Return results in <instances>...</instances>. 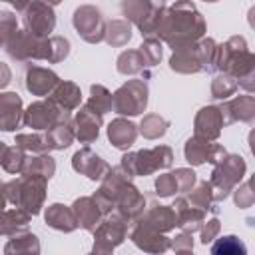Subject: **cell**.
<instances>
[{"label": "cell", "instance_id": "19", "mask_svg": "<svg viewBox=\"0 0 255 255\" xmlns=\"http://www.w3.org/2000/svg\"><path fill=\"white\" fill-rule=\"evenodd\" d=\"M108 135H110V139H112V143H114L116 147L126 149V147H129V145L133 143V139H135V126L120 118V120H116V122L110 124Z\"/></svg>", "mask_w": 255, "mask_h": 255}, {"label": "cell", "instance_id": "7", "mask_svg": "<svg viewBox=\"0 0 255 255\" xmlns=\"http://www.w3.org/2000/svg\"><path fill=\"white\" fill-rule=\"evenodd\" d=\"M66 116H62V110L52 104V102H36L28 108L26 112V126L34 128V129H44V128H54L56 124L64 122Z\"/></svg>", "mask_w": 255, "mask_h": 255}, {"label": "cell", "instance_id": "33", "mask_svg": "<svg viewBox=\"0 0 255 255\" xmlns=\"http://www.w3.org/2000/svg\"><path fill=\"white\" fill-rule=\"evenodd\" d=\"M14 32H16V16L10 12H0V46L8 44Z\"/></svg>", "mask_w": 255, "mask_h": 255}, {"label": "cell", "instance_id": "36", "mask_svg": "<svg viewBox=\"0 0 255 255\" xmlns=\"http://www.w3.org/2000/svg\"><path fill=\"white\" fill-rule=\"evenodd\" d=\"M217 231H219V221H217V219H211V221L207 223V227L201 231V241H203V243H209V241L217 235Z\"/></svg>", "mask_w": 255, "mask_h": 255}, {"label": "cell", "instance_id": "32", "mask_svg": "<svg viewBox=\"0 0 255 255\" xmlns=\"http://www.w3.org/2000/svg\"><path fill=\"white\" fill-rule=\"evenodd\" d=\"M16 143L20 149H30V151H46L50 149L48 145V139L46 137H40V135H18L16 137Z\"/></svg>", "mask_w": 255, "mask_h": 255}, {"label": "cell", "instance_id": "21", "mask_svg": "<svg viewBox=\"0 0 255 255\" xmlns=\"http://www.w3.org/2000/svg\"><path fill=\"white\" fill-rule=\"evenodd\" d=\"M221 112H231L229 122H235V120L251 122L255 116V102L251 96H239L233 102H229L225 108H221Z\"/></svg>", "mask_w": 255, "mask_h": 255}, {"label": "cell", "instance_id": "4", "mask_svg": "<svg viewBox=\"0 0 255 255\" xmlns=\"http://www.w3.org/2000/svg\"><path fill=\"white\" fill-rule=\"evenodd\" d=\"M147 104V88L139 80H131L126 86H122L114 96H112V106L116 108L118 114H128L135 116L143 112Z\"/></svg>", "mask_w": 255, "mask_h": 255}, {"label": "cell", "instance_id": "9", "mask_svg": "<svg viewBox=\"0 0 255 255\" xmlns=\"http://www.w3.org/2000/svg\"><path fill=\"white\" fill-rule=\"evenodd\" d=\"M74 169L88 175L90 179H102L110 171V165L106 161H102V157L96 155L94 151L82 149L74 155Z\"/></svg>", "mask_w": 255, "mask_h": 255}, {"label": "cell", "instance_id": "1", "mask_svg": "<svg viewBox=\"0 0 255 255\" xmlns=\"http://www.w3.org/2000/svg\"><path fill=\"white\" fill-rule=\"evenodd\" d=\"M203 30H205L203 18L195 10V6L187 2H179L173 4L169 10L163 8L155 34L161 36L169 46H173V50H179L185 48V44L191 46V42L197 40L203 34Z\"/></svg>", "mask_w": 255, "mask_h": 255}, {"label": "cell", "instance_id": "13", "mask_svg": "<svg viewBox=\"0 0 255 255\" xmlns=\"http://www.w3.org/2000/svg\"><path fill=\"white\" fill-rule=\"evenodd\" d=\"M58 86V76L46 68H38L32 66L26 72V88L28 92L36 94V96H46L48 92H52V88Z\"/></svg>", "mask_w": 255, "mask_h": 255}, {"label": "cell", "instance_id": "26", "mask_svg": "<svg viewBox=\"0 0 255 255\" xmlns=\"http://www.w3.org/2000/svg\"><path fill=\"white\" fill-rule=\"evenodd\" d=\"M0 163L6 171L10 173H16V171H22L24 169V163H26V157L22 153L20 147H4V151L0 153Z\"/></svg>", "mask_w": 255, "mask_h": 255}, {"label": "cell", "instance_id": "31", "mask_svg": "<svg viewBox=\"0 0 255 255\" xmlns=\"http://www.w3.org/2000/svg\"><path fill=\"white\" fill-rule=\"evenodd\" d=\"M165 128H167V122L161 120L159 116H147V118L141 122V133H143L145 137H149V139L159 137V135L165 131Z\"/></svg>", "mask_w": 255, "mask_h": 255}, {"label": "cell", "instance_id": "39", "mask_svg": "<svg viewBox=\"0 0 255 255\" xmlns=\"http://www.w3.org/2000/svg\"><path fill=\"white\" fill-rule=\"evenodd\" d=\"M181 255H191V253H189V251H185V253H181Z\"/></svg>", "mask_w": 255, "mask_h": 255}, {"label": "cell", "instance_id": "15", "mask_svg": "<svg viewBox=\"0 0 255 255\" xmlns=\"http://www.w3.org/2000/svg\"><path fill=\"white\" fill-rule=\"evenodd\" d=\"M76 124H78V131H76L78 139L90 143L92 139L98 137V129H100V124H102V116H100L98 112H94V108L86 106V108L78 114Z\"/></svg>", "mask_w": 255, "mask_h": 255}, {"label": "cell", "instance_id": "18", "mask_svg": "<svg viewBox=\"0 0 255 255\" xmlns=\"http://www.w3.org/2000/svg\"><path fill=\"white\" fill-rule=\"evenodd\" d=\"M46 223L54 229H60V231H72L78 227L76 223V217H74V211L60 205V203H54L52 207H48L46 211Z\"/></svg>", "mask_w": 255, "mask_h": 255}, {"label": "cell", "instance_id": "10", "mask_svg": "<svg viewBox=\"0 0 255 255\" xmlns=\"http://www.w3.org/2000/svg\"><path fill=\"white\" fill-rule=\"evenodd\" d=\"M131 239H133V243H135L139 249H143V251H147V253H163V251L171 245L169 239L161 237L155 229H151V227H147V225H143V223H139V225L133 229Z\"/></svg>", "mask_w": 255, "mask_h": 255}, {"label": "cell", "instance_id": "34", "mask_svg": "<svg viewBox=\"0 0 255 255\" xmlns=\"http://www.w3.org/2000/svg\"><path fill=\"white\" fill-rule=\"evenodd\" d=\"M139 54H141L145 66H155V62H159V58H161V46H159L157 40H151V38H149V40L141 46Z\"/></svg>", "mask_w": 255, "mask_h": 255}, {"label": "cell", "instance_id": "11", "mask_svg": "<svg viewBox=\"0 0 255 255\" xmlns=\"http://www.w3.org/2000/svg\"><path fill=\"white\" fill-rule=\"evenodd\" d=\"M195 181L193 171L189 169H177L175 173H165L161 177H157L155 181V189L159 195H171L173 191H187Z\"/></svg>", "mask_w": 255, "mask_h": 255}, {"label": "cell", "instance_id": "30", "mask_svg": "<svg viewBox=\"0 0 255 255\" xmlns=\"http://www.w3.org/2000/svg\"><path fill=\"white\" fill-rule=\"evenodd\" d=\"M88 106H90V108L96 106V112L102 116V114H106V112L112 108V96H110L102 86H92V100H90Z\"/></svg>", "mask_w": 255, "mask_h": 255}, {"label": "cell", "instance_id": "27", "mask_svg": "<svg viewBox=\"0 0 255 255\" xmlns=\"http://www.w3.org/2000/svg\"><path fill=\"white\" fill-rule=\"evenodd\" d=\"M54 161H52V157H34L32 161H28V163H24V173L26 175H38V177H44V179H48L52 173H54Z\"/></svg>", "mask_w": 255, "mask_h": 255}, {"label": "cell", "instance_id": "14", "mask_svg": "<svg viewBox=\"0 0 255 255\" xmlns=\"http://www.w3.org/2000/svg\"><path fill=\"white\" fill-rule=\"evenodd\" d=\"M20 98L16 94H0V129L10 131L20 124Z\"/></svg>", "mask_w": 255, "mask_h": 255}, {"label": "cell", "instance_id": "20", "mask_svg": "<svg viewBox=\"0 0 255 255\" xmlns=\"http://www.w3.org/2000/svg\"><path fill=\"white\" fill-rule=\"evenodd\" d=\"M175 211L179 213L177 225H179L181 229H185L187 233L195 231V229L201 225V221H203V211H199V209L187 205V201H185L183 197L175 201Z\"/></svg>", "mask_w": 255, "mask_h": 255}, {"label": "cell", "instance_id": "6", "mask_svg": "<svg viewBox=\"0 0 255 255\" xmlns=\"http://www.w3.org/2000/svg\"><path fill=\"white\" fill-rule=\"evenodd\" d=\"M74 26L78 34L88 42H100L104 36V20L94 6H82L74 12Z\"/></svg>", "mask_w": 255, "mask_h": 255}, {"label": "cell", "instance_id": "5", "mask_svg": "<svg viewBox=\"0 0 255 255\" xmlns=\"http://www.w3.org/2000/svg\"><path fill=\"white\" fill-rule=\"evenodd\" d=\"M24 24H26V32L34 38H42L46 34H50L54 30L56 18H54V10L48 4H40V2H32L24 6Z\"/></svg>", "mask_w": 255, "mask_h": 255}, {"label": "cell", "instance_id": "25", "mask_svg": "<svg viewBox=\"0 0 255 255\" xmlns=\"http://www.w3.org/2000/svg\"><path fill=\"white\" fill-rule=\"evenodd\" d=\"M40 251V243L36 239V235H22V237H14L8 245H6V255H38Z\"/></svg>", "mask_w": 255, "mask_h": 255}, {"label": "cell", "instance_id": "3", "mask_svg": "<svg viewBox=\"0 0 255 255\" xmlns=\"http://www.w3.org/2000/svg\"><path fill=\"white\" fill-rule=\"evenodd\" d=\"M245 173V161L243 157H237V155H225L215 171H213V177H211V187L217 189V193L213 195V199H223L227 197V193L231 191V187L243 177Z\"/></svg>", "mask_w": 255, "mask_h": 255}, {"label": "cell", "instance_id": "2", "mask_svg": "<svg viewBox=\"0 0 255 255\" xmlns=\"http://www.w3.org/2000/svg\"><path fill=\"white\" fill-rule=\"evenodd\" d=\"M169 163H171V149L165 145L137 151V153H129V155H124V159H122V167H124V173L128 177L147 175L159 167H167Z\"/></svg>", "mask_w": 255, "mask_h": 255}, {"label": "cell", "instance_id": "16", "mask_svg": "<svg viewBox=\"0 0 255 255\" xmlns=\"http://www.w3.org/2000/svg\"><path fill=\"white\" fill-rule=\"evenodd\" d=\"M169 66H171V70H177V72H199V70H203V68H201L199 48H197V46L179 48V50L171 56Z\"/></svg>", "mask_w": 255, "mask_h": 255}, {"label": "cell", "instance_id": "17", "mask_svg": "<svg viewBox=\"0 0 255 255\" xmlns=\"http://www.w3.org/2000/svg\"><path fill=\"white\" fill-rule=\"evenodd\" d=\"M74 217H76V223L82 225L84 229L88 231H94L98 221H100V209H98V203L90 197H82L74 203Z\"/></svg>", "mask_w": 255, "mask_h": 255}, {"label": "cell", "instance_id": "24", "mask_svg": "<svg viewBox=\"0 0 255 255\" xmlns=\"http://www.w3.org/2000/svg\"><path fill=\"white\" fill-rule=\"evenodd\" d=\"M211 255H247V247L239 237L223 235L211 245Z\"/></svg>", "mask_w": 255, "mask_h": 255}, {"label": "cell", "instance_id": "35", "mask_svg": "<svg viewBox=\"0 0 255 255\" xmlns=\"http://www.w3.org/2000/svg\"><path fill=\"white\" fill-rule=\"evenodd\" d=\"M235 201H237V205H241V207L251 205L253 195H251V187H249V183H245V185L241 187V191L237 189V197H235Z\"/></svg>", "mask_w": 255, "mask_h": 255}, {"label": "cell", "instance_id": "8", "mask_svg": "<svg viewBox=\"0 0 255 255\" xmlns=\"http://www.w3.org/2000/svg\"><path fill=\"white\" fill-rule=\"evenodd\" d=\"M185 157L189 163L199 165L203 161H211V163H219L225 157V149L221 145L209 143L203 137H193L187 141L185 145Z\"/></svg>", "mask_w": 255, "mask_h": 255}, {"label": "cell", "instance_id": "12", "mask_svg": "<svg viewBox=\"0 0 255 255\" xmlns=\"http://www.w3.org/2000/svg\"><path fill=\"white\" fill-rule=\"evenodd\" d=\"M223 128V118H221V112L217 108H203L197 118H195V131H197V137H203V139H213L219 135Z\"/></svg>", "mask_w": 255, "mask_h": 255}, {"label": "cell", "instance_id": "28", "mask_svg": "<svg viewBox=\"0 0 255 255\" xmlns=\"http://www.w3.org/2000/svg\"><path fill=\"white\" fill-rule=\"evenodd\" d=\"M108 42L114 44V46H122L126 44L129 38H131V30H129V24L126 20H116L108 26Z\"/></svg>", "mask_w": 255, "mask_h": 255}, {"label": "cell", "instance_id": "22", "mask_svg": "<svg viewBox=\"0 0 255 255\" xmlns=\"http://www.w3.org/2000/svg\"><path fill=\"white\" fill-rule=\"evenodd\" d=\"M145 221L147 223H143V221L141 223L147 225V227H151V229H155V231H167L173 225H177V215L169 207H153L147 213Z\"/></svg>", "mask_w": 255, "mask_h": 255}, {"label": "cell", "instance_id": "23", "mask_svg": "<svg viewBox=\"0 0 255 255\" xmlns=\"http://www.w3.org/2000/svg\"><path fill=\"white\" fill-rule=\"evenodd\" d=\"M80 90L74 84H58V90L52 94V104H58L60 110H74L80 104Z\"/></svg>", "mask_w": 255, "mask_h": 255}, {"label": "cell", "instance_id": "37", "mask_svg": "<svg viewBox=\"0 0 255 255\" xmlns=\"http://www.w3.org/2000/svg\"><path fill=\"white\" fill-rule=\"evenodd\" d=\"M8 78H10V72H8V68L0 64V88L8 84Z\"/></svg>", "mask_w": 255, "mask_h": 255}, {"label": "cell", "instance_id": "29", "mask_svg": "<svg viewBox=\"0 0 255 255\" xmlns=\"http://www.w3.org/2000/svg\"><path fill=\"white\" fill-rule=\"evenodd\" d=\"M237 80L235 78H231V76H227V74H223V76H217L215 80H213V86H211V92H213V98H217V100H223V98H229L235 90H237Z\"/></svg>", "mask_w": 255, "mask_h": 255}, {"label": "cell", "instance_id": "38", "mask_svg": "<svg viewBox=\"0 0 255 255\" xmlns=\"http://www.w3.org/2000/svg\"><path fill=\"white\" fill-rule=\"evenodd\" d=\"M2 151H4V143L0 141V153H2Z\"/></svg>", "mask_w": 255, "mask_h": 255}]
</instances>
